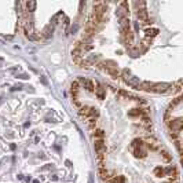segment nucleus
Here are the masks:
<instances>
[{
    "label": "nucleus",
    "instance_id": "14",
    "mask_svg": "<svg viewBox=\"0 0 183 183\" xmlns=\"http://www.w3.org/2000/svg\"><path fill=\"white\" fill-rule=\"evenodd\" d=\"M158 33V29H156V28H149V29H146V36L150 39L153 37V36H156Z\"/></svg>",
    "mask_w": 183,
    "mask_h": 183
},
{
    "label": "nucleus",
    "instance_id": "13",
    "mask_svg": "<svg viewBox=\"0 0 183 183\" xmlns=\"http://www.w3.org/2000/svg\"><path fill=\"white\" fill-rule=\"evenodd\" d=\"M154 175L158 176V178H165L164 168H161V167H156V168H154Z\"/></svg>",
    "mask_w": 183,
    "mask_h": 183
},
{
    "label": "nucleus",
    "instance_id": "15",
    "mask_svg": "<svg viewBox=\"0 0 183 183\" xmlns=\"http://www.w3.org/2000/svg\"><path fill=\"white\" fill-rule=\"evenodd\" d=\"M107 183H125V178L124 176H113Z\"/></svg>",
    "mask_w": 183,
    "mask_h": 183
},
{
    "label": "nucleus",
    "instance_id": "3",
    "mask_svg": "<svg viewBox=\"0 0 183 183\" xmlns=\"http://www.w3.org/2000/svg\"><path fill=\"white\" fill-rule=\"evenodd\" d=\"M80 114L87 119V117H96V116H98V112L91 106H84V107H80Z\"/></svg>",
    "mask_w": 183,
    "mask_h": 183
},
{
    "label": "nucleus",
    "instance_id": "11",
    "mask_svg": "<svg viewBox=\"0 0 183 183\" xmlns=\"http://www.w3.org/2000/svg\"><path fill=\"white\" fill-rule=\"evenodd\" d=\"M85 123H87V127L91 128V129H94L95 127H96V120H95V117H87V119H85Z\"/></svg>",
    "mask_w": 183,
    "mask_h": 183
},
{
    "label": "nucleus",
    "instance_id": "9",
    "mask_svg": "<svg viewBox=\"0 0 183 183\" xmlns=\"http://www.w3.org/2000/svg\"><path fill=\"white\" fill-rule=\"evenodd\" d=\"M96 85V88H95V91H96V96L99 98V99H103L105 98V89H103V87H102L101 84H95Z\"/></svg>",
    "mask_w": 183,
    "mask_h": 183
},
{
    "label": "nucleus",
    "instance_id": "21",
    "mask_svg": "<svg viewBox=\"0 0 183 183\" xmlns=\"http://www.w3.org/2000/svg\"><path fill=\"white\" fill-rule=\"evenodd\" d=\"M131 54H132V57H138V51L132 50V51H131Z\"/></svg>",
    "mask_w": 183,
    "mask_h": 183
},
{
    "label": "nucleus",
    "instance_id": "10",
    "mask_svg": "<svg viewBox=\"0 0 183 183\" xmlns=\"http://www.w3.org/2000/svg\"><path fill=\"white\" fill-rule=\"evenodd\" d=\"M158 152L161 153V157H163V160H164L165 163H171V156H169V153L167 152L164 147H161V149H160Z\"/></svg>",
    "mask_w": 183,
    "mask_h": 183
},
{
    "label": "nucleus",
    "instance_id": "4",
    "mask_svg": "<svg viewBox=\"0 0 183 183\" xmlns=\"http://www.w3.org/2000/svg\"><path fill=\"white\" fill-rule=\"evenodd\" d=\"M99 176H101V179L103 180V182L107 183L109 180H110V179H112V178L114 176V175H113V172L107 171L106 168L103 167V165H101V167H99Z\"/></svg>",
    "mask_w": 183,
    "mask_h": 183
},
{
    "label": "nucleus",
    "instance_id": "17",
    "mask_svg": "<svg viewBox=\"0 0 183 183\" xmlns=\"http://www.w3.org/2000/svg\"><path fill=\"white\" fill-rule=\"evenodd\" d=\"M125 11L127 10H124V8H119L117 11H116V14H117V17H119V19H123V18H125Z\"/></svg>",
    "mask_w": 183,
    "mask_h": 183
},
{
    "label": "nucleus",
    "instance_id": "5",
    "mask_svg": "<svg viewBox=\"0 0 183 183\" xmlns=\"http://www.w3.org/2000/svg\"><path fill=\"white\" fill-rule=\"evenodd\" d=\"M172 87L171 84H167V83H158V84H154L153 85L152 91L154 92H167V91H169V88Z\"/></svg>",
    "mask_w": 183,
    "mask_h": 183
},
{
    "label": "nucleus",
    "instance_id": "19",
    "mask_svg": "<svg viewBox=\"0 0 183 183\" xmlns=\"http://www.w3.org/2000/svg\"><path fill=\"white\" fill-rule=\"evenodd\" d=\"M134 6H135L139 10V7H140V8H145L146 3H145V1H135V3H134Z\"/></svg>",
    "mask_w": 183,
    "mask_h": 183
},
{
    "label": "nucleus",
    "instance_id": "16",
    "mask_svg": "<svg viewBox=\"0 0 183 183\" xmlns=\"http://www.w3.org/2000/svg\"><path fill=\"white\" fill-rule=\"evenodd\" d=\"M94 136H95V139H103L105 132L102 129H94Z\"/></svg>",
    "mask_w": 183,
    "mask_h": 183
},
{
    "label": "nucleus",
    "instance_id": "22",
    "mask_svg": "<svg viewBox=\"0 0 183 183\" xmlns=\"http://www.w3.org/2000/svg\"><path fill=\"white\" fill-rule=\"evenodd\" d=\"M33 183H39V180H33Z\"/></svg>",
    "mask_w": 183,
    "mask_h": 183
},
{
    "label": "nucleus",
    "instance_id": "6",
    "mask_svg": "<svg viewBox=\"0 0 183 183\" xmlns=\"http://www.w3.org/2000/svg\"><path fill=\"white\" fill-rule=\"evenodd\" d=\"M79 83H81L83 85H84V88H87V91H89V92H92V91L95 89L94 83L91 81V80H88V79H84V77H80V79H79Z\"/></svg>",
    "mask_w": 183,
    "mask_h": 183
},
{
    "label": "nucleus",
    "instance_id": "7",
    "mask_svg": "<svg viewBox=\"0 0 183 183\" xmlns=\"http://www.w3.org/2000/svg\"><path fill=\"white\" fill-rule=\"evenodd\" d=\"M136 17H138L140 21H143V24H150L149 22V17H147V13H146L145 8H140V10H136Z\"/></svg>",
    "mask_w": 183,
    "mask_h": 183
},
{
    "label": "nucleus",
    "instance_id": "20",
    "mask_svg": "<svg viewBox=\"0 0 183 183\" xmlns=\"http://www.w3.org/2000/svg\"><path fill=\"white\" fill-rule=\"evenodd\" d=\"M180 89H182V81H178L176 87H175V91H176V92H180Z\"/></svg>",
    "mask_w": 183,
    "mask_h": 183
},
{
    "label": "nucleus",
    "instance_id": "2",
    "mask_svg": "<svg viewBox=\"0 0 183 183\" xmlns=\"http://www.w3.org/2000/svg\"><path fill=\"white\" fill-rule=\"evenodd\" d=\"M121 37H123V41H124V44L128 47V48H131L134 44V33L131 30V28H124V29H121Z\"/></svg>",
    "mask_w": 183,
    "mask_h": 183
},
{
    "label": "nucleus",
    "instance_id": "18",
    "mask_svg": "<svg viewBox=\"0 0 183 183\" xmlns=\"http://www.w3.org/2000/svg\"><path fill=\"white\" fill-rule=\"evenodd\" d=\"M26 7H28V11H35L36 3H35V1H28V3H26Z\"/></svg>",
    "mask_w": 183,
    "mask_h": 183
},
{
    "label": "nucleus",
    "instance_id": "12",
    "mask_svg": "<svg viewBox=\"0 0 183 183\" xmlns=\"http://www.w3.org/2000/svg\"><path fill=\"white\" fill-rule=\"evenodd\" d=\"M72 95H73V98H77V92H79V81H73L72 83Z\"/></svg>",
    "mask_w": 183,
    "mask_h": 183
},
{
    "label": "nucleus",
    "instance_id": "8",
    "mask_svg": "<svg viewBox=\"0 0 183 183\" xmlns=\"http://www.w3.org/2000/svg\"><path fill=\"white\" fill-rule=\"evenodd\" d=\"M154 83L150 81H140V85H139V89H143V91H152Z\"/></svg>",
    "mask_w": 183,
    "mask_h": 183
},
{
    "label": "nucleus",
    "instance_id": "1",
    "mask_svg": "<svg viewBox=\"0 0 183 183\" xmlns=\"http://www.w3.org/2000/svg\"><path fill=\"white\" fill-rule=\"evenodd\" d=\"M123 77H124V81L129 85V87H132V88H136L139 89V85H140V81H139L138 77H134L131 76V72L128 69H124L123 70Z\"/></svg>",
    "mask_w": 183,
    "mask_h": 183
}]
</instances>
